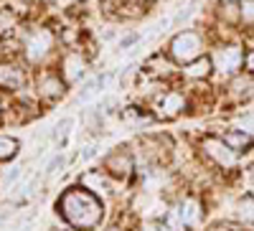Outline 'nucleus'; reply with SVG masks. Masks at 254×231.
<instances>
[{
	"label": "nucleus",
	"mask_w": 254,
	"mask_h": 231,
	"mask_svg": "<svg viewBox=\"0 0 254 231\" xmlns=\"http://www.w3.org/2000/svg\"><path fill=\"white\" fill-rule=\"evenodd\" d=\"M244 66H247V74H252V76H254V49L244 56Z\"/></svg>",
	"instance_id": "21"
},
{
	"label": "nucleus",
	"mask_w": 254,
	"mask_h": 231,
	"mask_svg": "<svg viewBox=\"0 0 254 231\" xmlns=\"http://www.w3.org/2000/svg\"><path fill=\"white\" fill-rule=\"evenodd\" d=\"M237 219L247 226H254V196H244L237 201Z\"/></svg>",
	"instance_id": "13"
},
{
	"label": "nucleus",
	"mask_w": 254,
	"mask_h": 231,
	"mask_svg": "<svg viewBox=\"0 0 254 231\" xmlns=\"http://www.w3.org/2000/svg\"><path fill=\"white\" fill-rule=\"evenodd\" d=\"M142 231H160V226H155V224H145Z\"/></svg>",
	"instance_id": "24"
},
{
	"label": "nucleus",
	"mask_w": 254,
	"mask_h": 231,
	"mask_svg": "<svg viewBox=\"0 0 254 231\" xmlns=\"http://www.w3.org/2000/svg\"><path fill=\"white\" fill-rule=\"evenodd\" d=\"M61 92H64V89H61V81H59L56 76L44 74V76L38 79V94L44 97V99H56Z\"/></svg>",
	"instance_id": "11"
},
{
	"label": "nucleus",
	"mask_w": 254,
	"mask_h": 231,
	"mask_svg": "<svg viewBox=\"0 0 254 231\" xmlns=\"http://www.w3.org/2000/svg\"><path fill=\"white\" fill-rule=\"evenodd\" d=\"M201 49H203L201 36L193 33V31H183L171 41V54H173L176 61H181V64H190L193 58H198Z\"/></svg>",
	"instance_id": "2"
},
{
	"label": "nucleus",
	"mask_w": 254,
	"mask_h": 231,
	"mask_svg": "<svg viewBox=\"0 0 254 231\" xmlns=\"http://www.w3.org/2000/svg\"><path fill=\"white\" fill-rule=\"evenodd\" d=\"M211 64H214V69L216 71H221V74H237L239 69H242V64H244V54H242V49L239 46H219L216 51H214V58H211Z\"/></svg>",
	"instance_id": "3"
},
{
	"label": "nucleus",
	"mask_w": 254,
	"mask_h": 231,
	"mask_svg": "<svg viewBox=\"0 0 254 231\" xmlns=\"http://www.w3.org/2000/svg\"><path fill=\"white\" fill-rule=\"evenodd\" d=\"M51 44H54V38H51L49 31H36V33L26 41V58L33 61V64H38V61L51 51Z\"/></svg>",
	"instance_id": "5"
},
{
	"label": "nucleus",
	"mask_w": 254,
	"mask_h": 231,
	"mask_svg": "<svg viewBox=\"0 0 254 231\" xmlns=\"http://www.w3.org/2000/svg\"><path fill=\"white\" fill-rule=\"evenodd\" d=\"M229 97L234 99V102H249L252 97H254V76L252 74H239V76H234L231 79V84H229Z\"/></svg>",
	"instance_id": "6"
},
{
	"label": "nucleus",
	"mask_w": 254,
	"mask_h": 231,
	"mask_svg": "<svg viewBox=\"0 0 254 231\" xmlns=\"http://www.w3.org/2000/svg\"><path fill=\"white\" fill-rule=\"evenodd\" d=\"M0 87L5 89H20L23 87V71L10 64H0Z\"/></svg>",
	"instance_id": "10"
},
{
	"label": "nucleus",
	"mask_w": 254,
	"mask_h": 231,
	"mask_svg": "<svg viewBox=\"0 0 254 231\" xmlns=\"http://www.w3.org/2000/svg\"><path fill=\"white\" fill-rule=\"evenodd\" d=\"M110 231H117V229H110Z\"/></svg>",
	"instance_id": "26"
},
{
	"label": "nucleus",
	"mask_w": 254,
	"mask_h": 231,
	"mask_svg": "<svg viewBox=\"0 0 254 231\" xmlns=\"http://www.w3.org/2000/svg\"><path fill=\"white\" fill-rule=\"evenodd\" d=\"M107 168H110V171H115L117 175H127V171H130V158H127V155H112L110 158V163H107Z\"/></svg>",
	"instance_id": "15"
},
{
	"label": "nucleus",
	"mask_w": 254,
	"mask_h": 231,
	"mask_svg": "<svg viewBox=\"0 0 254 231\" xmlns=\"http://www.w3.org/2000/svg\"><path fill=\"white\" fill-rule=\"evenodd\" d=\"M71 127H74V117H64L56 127H54V137H66Z\"/></svg>",
	"instance_id": "19"
},
{
	"label": "nucleus",
	"mask_w": 254,
	"mask_h": 231,
	"mask_svg": "<svg viewBox=\"0 0 254 231\" xmlns=\"http://www.w3.org/2000/svg\"><path fill=\"white\" fill-rule=\"evenodd\" d=\"M239 20L244 26H254V0H242L239 5Z\"/></svg>",
	"instance_id": "17"
},
{
	"label": "nucleus",
	"mask_w": 254,
	"mask_h": 231,
	"mask_svg": "<svg viewBox=\"0 0 254 231\" xmlns=\"http://www.w3.org/2000/svg\"><path fill=\"white\" fill-rule=\"evenodd\" d=\"M203 150H206V155L214 160L219 168H234V165H237V153L231 150L224 140L206 137V140H203Z\"/></svg>",
	"instance_id": "4"
},
{
	"label": "nucleus",
	"mask_w": 254,
	"mask_h": 231,
	"mask_svg": "<svg viewBox=\"0 0 254 231\" xmlns=\"http://www.w3.org/2000/svg\"><path fill=\"white\" fill-rule=\"evenodd\" d=\"M221 140H224V142H226L234 153H247V150L252 148V145H254V137H252L249 132L239 130V127H237V130H229Z\"/></svg>",
	"instance_id": "9"
},
{
	"label": "nucleus",
	"mask_w": 254,
	"mask_h": 231,
	"mask_svg": "<svg viewBox=\"0 0 254 231\" xmlns=\"http://www.w3.org/2000/svg\"><path fill=\"white\" fill-rule=\"evenodd\" d=\"M84 71H87V61L81 58V54H69L64 56V64H61V74H64V81H79L84 76Z\"/></svg>",
	"instance_id": "7"
},
{
	"label": "nucleus",
	"mask_w": 254,
	"mask_h": 231,
	"mask_svg": "<svg viewBox=\"0 0 254 231\" xmlns=\"http://www.w3.org/2000/svg\"><path fill=\"white\" fill-rule=\"evenodd\" d=\"M61 208H64V216H66L74 226L79 229H92L99 224V216H102V206L99 201L84 191V188H74L66 196L61 198Z\"/></svg>",
	"instance_id": "1"
},
{
	"label": "nucleus",
	"mask_w": 254,
	"mask_h": 231,
	"mask_svg": "<svg viewBox=\"0 0 254 231\" xmlns=\"http://www.w3.org/2000/svg\"><path fill=\"white\" fill-rule=\"evenodd\" d=\"M186 110V99L178 92H168L158 99V115L160 117H176Z\"/></svg>",
	"instance_id": "8"
},
{
	"label": "nucleus",
	"mask_w": 254,
	"mask_h": 231,
	"mask_svg": "<svg viewBox=\"0 0 254 231\" xmlns=\"http://www.w3.org/2000/svg\"><path fill=\"white\" fill-rule=\"evenodd\" d=\"M211 231H219V229H211Z\"/></svg>",
	"instance_id": "25"
},
{
	"label": "nucleus",
	"mask_w": 254,
	"mask_h": 231,
	"mask_svg": "<svg viewBox=\"0 0 254 231\" xmlns=\"http://www.w3.org/2000/svg\"><path fill=\"white\" fill-rule=\"evenodd\" d=\"M18 150V142L13 137H5V135H0V160H8L13 158Z\"/></svg>",
	"instance_id": "16"
},
{
	"label": "nucleus",
	"mask_w": 254,
	"mask_h": 231,
	"mask_svg": "<svg viewBox=\"0 0 254 231\" xmlns=\"http://www.w3.org/2000/svg\"><path fill=\"white\" fill-rule=\"evenodd\" d=\"M94 153H97V148H94V145H89V148L81 153V158H84V160H89V158H94Z\"/></svg>",
	"instance_id": "23"
},
{
	"label": "nucleus",
	"mask_w": 254,
	"mask_h": 231,
	"mask_svg": "<svg viewBox=\"0 0 254 231\" xmlns=\"http://www.w3.org/2000/svg\"><path fill=\"white\" fill-rule=\"evenodd\" d=\"M239 130H244V132H249V135L254 137V115L239 117Z\"/></svg>",
	"instance_id": "20"
},
{
	"label": "nucleus",
	"mask_w": 254,
	"mask_h": 231,
	"mask_svg": "<svg viewBox=\"0 0 254 231\" xmlns=\"http://www.w3.org/2000/svg\"><path fill=\"white\" fill-rule=\"evenodd\" d=\"M64 163H66V158H64L61 153H56V155L49 160V165L44 168V173H46V175H56V173L61 171V168H64Z\"/></svg>",
	"instance_id": "18"
},
{
	"label": "nucleus",
	"mask_w": 254,
	"mask_h": 231,
	"mask_svg": "<svg viewBox=\"0 0 254 231\" xmlns=\"http://www.w3.org/2000/svg\"><path fill=\"white\" fill-rule=\"evenodd\" d=\"M18 175H20V168H10V171L5 173V180H3V183H5V185H10V183H13Z\"/></svg>",
	"instance_id": "22"
},
{
	"label": "nucleus",
	"mask_w": 254,
	"mask_h": 231,
	"mask_svg": "<svg viewBox=\"0 0 254 231\" xmlns=\"http://www.w3.org/2000/svg\"><path fill=\"white\" fill-rule=\"evenodd\" d=\"M226 3H231V0H226Z\"/></svg>",
	"instance_id": "27"
},
{
	"label": "nucleus",
	"mask_w": 254,
	"mask_h": 231,
	"mask_svg": "<svg viewBox=\"0 0 254 231\" xmlns=\"http://www.w3.org/2000/svg\"><path fill=\"white\" fill-rule=\"evenodd\" d=\"M178 216H181V221H183L186 226H193V224L198 221V216H201V206H198L196 201H183Z\"/></svg>",
	"instance_id": "14"
},
{
	"label": "nucleus",
	"mask_w": 254,
	"mask_h": 231,
	"mask_svg": "<svg viewBox=\"0 0 254 231\" xmlns=\"http://www.w3.org/2000/svg\"><path fill=\"white\" fill-rule=\"evenodd\" d=\"M211 71H214V64H211V61L208 58H193V61H190V64H188V69H186V76L188 79H206Z\"/></svg>",
	"instance_id": "12"
}]
</instances>
